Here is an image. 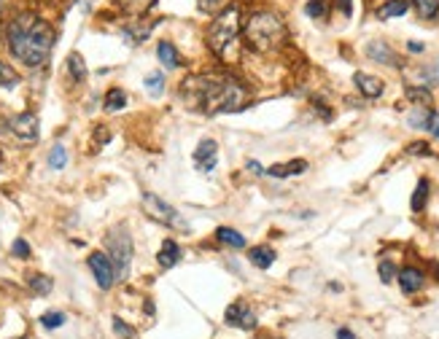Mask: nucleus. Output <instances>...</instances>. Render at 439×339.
I'll list each match as a JSON object with an SVG mask.
<instances>
[{
    "mask_svg": "<svg viewBox=\"0 0 439 339\" xmlns=\"http://www.w3.org/2000/svg\"><path fill=\"white\" fill-rule=\"evenodd\" d=\"M181 94L194 111L208 116L235 113L248 102V89L229 73H197L181 81Z\"/></svg>",
    "mask_w": 439,
    "mask_h": 339,
    "instance_id": "f257e3e1",
    "label": "nucleus"
},
{
    "mask_svg": "<svg viewBox=\"0 0 439 339\" xmlns=\"http://www.w3.org/2000/svg\"><path fill=\"white\" fill-rule=\"evenodd\" d=\"M6 43L14 60H19L28 67H41L49 60L52 46H54V30L46 19H41L38 14L25 11L19 17H14L6 28Z\"/></svg>",
    "mask_w": 439,
    "mask_h": 339,
    "instance_id": "f03ea898",
    "label": "nucleus"
},
{
    "mask_svg": "<svg viewBox=\"0 0 439 339\" xmlns=\"http://www.w3.org/2000/svg\"><path fill=\"white\" fill-rule=\"evenodd\" d=\"M243 38H246L248 49L267 54V52H275L286 43V25L272 11H256L243 22Z\"/></svg>",
    "mask_w": 439,
    "mask_h": 339,
    "instance_id": "7ed1b4c3",
    "label": "nucleus"
},
{
    "mask_svg": "<svg viewBox=\"0 0 439 339\" xmlns=\"http://www.w3.org/2000/svg\"><path fill=\"white\" fill-rule=\"evenodd\" d=\"M243 30V17H240V6H224L219 14L213 17V22H211V28H208V35H205V41H208V49L224 60L226 57V52L232 49V43L237 41V35Z\"/></svg>",
    "mask_w": 439,
    "mask_h": 339,
    "instance_id": "20e7f679",
    "label": "nucleus"
},
{
    "mask_svg": "<svg viewBox=\"0 0 439 339\" xmlns=\"http://www.w3.org/2000/svg\"><path fill=\"white\" fill-rule=\"evenodd\" d=\"M108 245V259L114 264V275L116 280H125L129 275V264H132V237L127 226H114L105 237Z\"/></svg>",
    "mask_w": 439,
    "mask_h": 339,
    "instance_id": "39448f33",
    "label": "nucleus"
},
{
    "mask_svg": "<svg viewBox=\"0 0 439 339\" xmlns=\"http://www.w3.org/2000/svg\"><path fill=\"white\" fill-rule=\"evenodd\" d=\"M143 210L154 218V221H159V223H167V226L186 229V223H184V218L178 216V210H175L173 205H167L162 197L151 194V191H146V194H143Z\"/></svg>",
    "mask_w": 439,
    "mask_h": 339,
    "instance_id": "423d86ee",
    "label": "nucleus"
},
{
    "mask_svg": "<svg viewBox=\"0 0 439 339\" xmlns=\"http://www.w3.org/2000/svg\"><path fill=\"white\" fill-rule=\"evenodd\" d=\"M6 127H8V132L19 140V143H35L38 140V116L35 113H17V116H11L8 122H6Z\"/></svg>",
    "mask_w": 439,
    "mask_h": 339,
    "instance_id": "0eeeda50",
    "label": "nucleus"
},
{
    "mask_svg": "<svg viewBox=\"0 0 439 339\" xmlns=\"http://www.w3.org/2000/svg\"><path fill=\"white\" fill-rule=\"evenodd\" d=\"M87 264H89L94 280H97V285H100L103 291H108V288L116 283V275H114V264H111L108 253H100V250H94L92 256L87 259Z\"/></svg>",
    "mask_w": 439,
    "mask_h": 339,
    "instance_id": "6e6552de",
    "label": "nucleus"
},
{
    "mask_svg": "<svg viewBox=\"0 0 439 339\" xmlns=\"http://www.w3.org/2000/svg\"><path fill=\"white\" fill-rule=\"evenodd\" d=\"M224 318H226V323L229 326H235V329H246V331H251L253 326H256V315H253V309L246 305V302H235V305H229L226 312H224Z\"/></svg>",
    "mask_w": 439,
    "mask_h": 339,
    "instance_id": "1a4fd4ad",
    "label": "nucleus"
},
{
    "mask_svg": "<svg viewBox=\"0 0 439 339\" xmlns=\"http://www.w3.org/2000/svg\"><path fill=\"white\" fill-rule=\"evenodd\" d=\"M216 162H219V146H216V140H202V143L197 146V151H194V167H197L200 173H211V170L216 167Z\"/></svg>",
    "mask_w": 439,
    "mask_h": 339,
    "instance_id": "9d476101",
    "label": "nucleus"
},
{
    "mask_svg": "<svg viewBox=\"0 0 439 339\" xmlns=\"http://www.w3.org/2000/svg\"><path fill=\"white\" fill-rule=\"evenodd\" d=\"M367 57L370 60L380 62V65H391V67H402V60H399V54L388 46V43H383V41H372V43H367Z\"/></svg>",
    "mask_w": 439,
    "mask_h": 339,
    "instance_id": "9b49d317",
    "label": "nucleus"
},
{
    "mask_svg": "<svg viewBox=\"0 0 439 339\" xmlns=\"http://www.w3.org/2000/svg\"><path fill=\"white\" fill-rule=\"evenodd\" d=\"M353 84L358 87V92L364 94V97H370V100H377L380 94L385 92V84H383L377 76H370V73H356V76H353Z\"/></svg>",
    "mask_w": 439,
    "mask_h": 339,
    "instance_id": "f8f14e48",
    "label": "nucleus"
},
{
    "mask_svg": "<svg viewBox=\"0 0 439 339\" xmlns=\"http://www.w3.org/2000/svg\"><path fill=\"white\" fill-rule=\"evenodd\" d=\"M396 280H399V288L405 294H418L423 288V283H426V275L420 270H415V267H405V270L396 272Z\"/></svg>",
    "mask_w": 439,
    "mask_h": 339,
    "instance_id": "ddd939ff",
    "label": "nucleus"
},
{
    "mask_svg": "<svg viewBox=\"0 0 439 339\" xmlns=\"http://www.w3.org/2000/svg\"><path fill=\"white\" fill-rule=\"evenodd\" d=\"M154 30V22H143V19H135V22H127L125 25V38L129 46H138V43H143L149 35Z\"/></svg>",
    "mask_w": 439,
    "mask_h": 339,
    "instance_id": "4468645a",
    "label": "nucleus"
},
{
    "mask_svg": "<svg viewBox=\"0 0 439 339\" xmlns=\"http://www.w3.org/2000/svg\"><path fill=\"white\" fill-rule=\"evenodd\" d=\"M308 170V162L305 159H291V162H286V164H272L270 170H264L267 175H272V178H288V175H302Z\"/></svg>",
    "mask_w": 439,
    "mask_h": 339,
    "instance_id": "2eb2a0df",
    "label": "nucleus"
},
{
    "mask_svg": "<svg viewBox=\"0 0 439 339\" xmlns=\"http://www.w3.org/2000/svg\"><path fill=\"white\" fill-rule=\"evenodd\" d=\"M181 245L175 243V240H164L162 243V248H159V256H157V261H159V267H164V270H170V267H175L178 261H181Z\"/></svg>",
    "mask_w": 439,
    "mask_h": 339,
    "instance_id": "dca6fc26",
    "label": "nucleus"
},
{
    "mask_svg": "<svg viewBox=\"0 0 439 339\" xmlns=\"http://www.w3.org/2000/svg\"><path fill=\"white\" fill-rule=\"evenodd\" d=\"M407 8H409L407 0H388V3H383V6L377 8V19L385 22V19H394V17H405Z\"/></svg>",
    "mask_w": 439,
    "mask_h": 339,
    "instance_id": "f3484780",
    "label": "nucleus"
},
{
    "mask_svg": "<svg viewBox=\"0 0 439 339\" xmlns=\"http://www.w3.org/2000/svg\"><path fill=\"white\" fill-rule=\"evenodd\" d=\"M248 259H251L253 267H259V270H270V267H272V261H275V250H272L270 245H256V248H251Z\"/></svg>",
    "mask_w": 439,
    "mask_h": 339,
    "instance_id": "a211bd4d",
    "label": "nucleus"
},
{
    "mask_svg": "<svg viewBox=\"0 0 439 339\" xmlns=\"http://www.w3.org/2000/svg\"><path fill=\"white\" fill-rule=\"evenodd\" d=\"M157 57L162 65H167V67H181L184 60H181V54H178V49L170 43V41H162L157 46Z\"/></svg>",
    "mask_w": 439,
    "mask_h": 339,
    "instance_id": "6ab92c4d",
    "label": "nucleus"
},
{
    "mask_svg": "<svg viewBox=\"0 0 439 339\" xmlns=\"http://www.w3.org/2000/svg\"><path fill=\"white\" fill-rule=\"evenodd\" d=\"M116 6H119L125 14L143 17V14H149V11L157 6V0H116Z\"/></svg>",
    "mask_w": 439,
    "mask_h": 339,
    "instance_id": "aec40b11",
    "label": "nucleus"
},
{
    "mask_svg": "<svg viewBox=\"0 0 439 339\" xmlns=\"http://www.w3.org/2000/svg\"><path fill=\"white\" fill-rule=\"evenodd\" d=\"M216 240H219L221 245H229V248H246V237L237 232V229H229V226H219L216 229Z\"/></svg>",
    "mask_w": 439,
    "mask_h": 339,
    "instance_id": "412c9836",
    "label": "nucleus"
},
{
    "mask_svg": "<svg viewBox=\"0 0 439 339\" xmlns=\"http://www.w3.org/2000/svg\"><path fill=\"white\" fill-rule=\"evenodd\" d=\"M405 94H407V100L418 102L420 108H431L434 105V94L429 92V87H407Z\"/></svg>",
    "mask_w": 439,
    "mask_h": 339,
    "instance_id": "4be33fe9",
    "label": "nucleus"
},
{
    "mask_svg": "<svg viewBox=\"0 0 439 339\" xmlns=\"http://www.w3.org/2000/svg\"><path fill=\"white\" fill-rule=\"evenodd\" d=\"M67 73H70L73 81H84L87 78V65H84V57L78 52L67 54Z\"/></svg>",
    "mask_w": 439,
    "mask_h": 339,
    "instance_id": "5701e85b",
    "label": "nucleus"
},
{
    "mask_svg": "<svg viewBox=\"0 0 439 339\" xmlns=\"http://www.w3.org/2000/svg\"><path fill=\"white\" fill-rule=\"evenodd\" d=\"M127 105V94L119 89V87H114V89H108L105 94V111L108 113H116V111H122Z\"/></svg>",
    "mask_w": 439,
    "mask_h": 339,
    "instance_id": "b1692460",
    "label": "nucleus"
},
{
    "mask_svg": "<svg viewBox=\"0 0 439 339\" xmlns=\"http://www.w3.org/2000/svg\"><path fill=\"white\" fill-rule=\"evenodd\" d=\"M426 199H429V181L423 178V181H418V186H415V194H412L409 208H412L415 213H420V210L426 208Z\"/></svg>",
    "mask_w": 439,
    "mask_h": 339,
    "instance_id": "393cba45",
    "label": "nucleus"
},
{
    "mask_svg": "<svg viewBox=\"0 0 439 339\" xmlns=\"http://www.w3.org/2000/svg\"><path fill=\"white\" fill-rule=\"evenodd\" d=\"M412 8L420 19H434L439 14V0H412Z\"/></svg>",
    "mask_w": 439,
    "mask_h": 339,
    "instance_id": "a878e982",
    "label": "nucleus"
},
{
    "mask_svg": "<svg viewBox=\"0 0 439 339\" xmlns=\"http://www.w3.org/2000/svg\"><path fill=\"white\" fill-rule=\"evenodd\" d=\"M19 73L11 67V65H6V62L0 60V87H6V89H14V87H19Z\"/></svg>",
    "mask_w": 439,
    "mask_h": 339,
    "instance_id": "bb28decb",
    "label": "nucleus"
},
{
    "mask_svg": "<svg viewBox=\"0 0 439 339\" xmlns=\"http://www.w3.org/2000/svg\"><path fill=\"white\" fill-rule=\"evenodd\" d=\"M28 285H30L32 294H38V296H46V294H52V288H54L52 278H46V275H32V278L28 280Z\"/></svg>",
    "mask_w": 439,
    "mask_h": 339,
    "instance_id": "cd10ccee",
    "label": "nucleus"
},
{
    "mask_svg": "<svg viewBox=\"0 0 439 339\" xmlns=\"http://www.w3.org/2000/svg\"><path fill=\"white\" fill-rule=\"evenodd\" d=\"M305 14H308L310 19H326V17H329V0H308Z\"/></svg>",
    "mask_w": 439,
    "mask_h": 339,
    "instance_id": "c85d7f7f",
    "label": "nucleus"
},
{
    "mask_svg": "<svg viewBox=\"0 0 439 339\" xmlns=\"http://www.w3.org/2000/svg\"><path fill=\"white\" fill-rule=\"evenodd\" d=\"M431 113H434L431 108H420V105H418V108L409 113L407 122L412 124L415 129H426V127H429V119H431Z\"/></svg>",
    "mask_w": 439,
    "mask_h": 339,
    "instance_id": "c756f323",
    "label": "nucleus"
},
{
    "mask_svg": "<svg viewBox=\"0 0 439 339\" xmlns=\"http://www.w3.org/2000/svg\"><path fill=\"white\" fill-rule=\"evenodd\" d=\"M65 164H67V151H65V146H54V149L49 151V167H52V170H63Z\"/></svg>",
    "mask_w": 439,
    "mask_h": 339,
    "instance_id": "7c9ffc66",
    "label": "nucleus"
},
{
    "mask_svg": "<svg viewBox=\"0 0 439 339\" xmlns=\"http://www.w3.org/2000/svg\"><path fill=\"white\" fill-rule=\"evenodd\" d=\"M41 323H43V329H60L65 323V312H57V309L43 312V315H41Z\"/></svg>",
    "mask_w": 439,
    "mask_h": 339,
    "instance_id": "2f4dec72",
    "label": "nucleus"
},
{
    "mask_svg": "<svg viewBox=\"0 0 439 339\" xmlns=\"http://www.w3.org/2000/svg\"><path fill=\"white\" fill-rule=\"evenodd\" d=\"M146 87H149V92L154 94V97H157V94H162V89H164V73H149V76H146Z\"/></svg>",
    "mask_w": 439,
    "mask_h": 339,
    "instance_id": "473e14b6",
    "label": "nucleus"
},
{
    "mask_svg": "<svg viewBox=\"0 0 439 339\" xmlns=\"http://www.w3.org/2000/svg\"><path fill=\"white\" fill-rule=\"evenodd\" d=\"M420 76H423L426 84H439V60L431 62V65H426V67L420 70Z\"/></svg>",
    "mask_w": 439,
    "mask_h": 339,
    "instance_id": "72a5a7b5",
    "label": "nucleus"
},
{
    "mask_svg": "<svg viewBox=\"0 0 439 339\" xmlns=\"http://www.w3.org/2000/svg\"><path fill=\"white\" fill-rule=\"evenodd\" d=\"M197 8L205 11V14H213V11L224 8V0H197Z\"/></svg>",
    "mask_w": 439,
    "mask_h": 339,
    "instance_id": "f704fd0d",
    "label": "nucleus"
},
{
    "mask_svg": "<svg viewBox=\"0 0 439 339\" xmlns=\"http://www.w3.org/2000/svg\"><path fill=\"white\" fill-rule=\"evenodd\" d=\"M394 278H396V267H394L391 261H380V280H383V283H391Z\"/></svg>",
    "mask_w": 439,
    "mask_h": 339,
    "instance_id": "c9c22d12",
    "label": "nucleus"
},
{
    "mask_svg": "<svg viewBox=\"0 0 439 339\" xmlns=\"http://www.w3.org/2000/svg\"><path fill=\"white\" fill-rule=\"evenodd\" d=\"M114 331H116L119 337H125V339L135 337V331H132V329L127 326V323H125V320H122V318H114Z\"/></svg>",
    "mask_w": 439,
    "mask_h": 339,
    "instance_id": "e433bc0d",
    "label": "nucleus"
},
{
    "mask_svg": "<svg viewBox=\"0 0 439 339\" xmlns=\"http://www.w3.org/2000/svg\"><path fill=\"white\" fill-rule=\"evenodd\" d=\"M407 154H412V156H429V154H431V149H429V143H409V146H407Z\"/></svg>",
    "mask_w": 439,
    "mask_h": 339,
    "instance_id": "4c0bfd02",
    "label": "nucleus"
},
{
    "mask_svg": "<svg viewBox=\"0 0 439 339\" xmlns=\"http://www.w3.org/2000/svg\"><path fill=\"white\" fill-rule=\"evenodd\" d=\"M11 253L19 256V259H28V256H30V245H28L25 240H17V243L11 245Z\"/></svg>",
    "mask_w": 439,
    "mask_h": 339,
    "instance_id": "58836bf2",
    "label": "nucleus"
},
{
    "mask_svg": "<svg viewBox=\"0 0 439 339\" xmlns=\"http://www.w3.org/2000/svg\"><path fill=\"white\" fill-rule=\"evenodd\" d=\"M426 129L431 132V138H437V140H439V113H437V111L431 113V119H429V127H426Z\"/></svg>",
    "mask_w": 439,
    "mask_h": 339,
    "instance_id": "ea45409f",
    "label": "nucleus"
},
{
    "mask_svg": "<svg viewBox=\"0 0 439 339\" xmlns=\"http://www.w3.org/2000/svg\"><path fill=\"white\" fill-rule=\"evenodd\" d=\"M337 6H340V11H343L345 17L353 14V3H350V0H337Z\"/></svg>",
    "mask_w": 439,
    "mask_h": 339,
    "instance_id": "a19ab883",
    "label": "nucleus"
},
{
    "mask_svg": "<svg viewBox=\"0 0 439 339\" xmlns=\"http://www.w3.org/2000/svg\"><path fill=\"white\" fill-rule=\"evenodd\" d=\"M246 167H248V173H253V175H264V170H261V164H259V162H248V164H246Z\"/></svg>",
    "mask_w": 439,
    "mask_h": 339,
    "instance_id": "79ce46f5",
    "label": "nucleus"
},
{
    "mask_svg": "<svg viewBox=\"0 0 439 339\" xmlns=\"http://www.w3.org/2000/svg\"><path fill=\"white\" fill-rule=\"evenodd\" d=\"M407 49L412 52V54H420V52H423V43H420V41H409Z\"/></svg>",
    "mask_w": 439,
    "mask_h": 339,
    "instance_id": "37998d69",
    "label": "nucleus"
},
{
    "mask_svg": "<svg viewBox=\"0 0 439 339\" xmlns=\"http://www.w3.org/2000/svg\"><path fill=\"white\" fill-rule=\"evenodd\" d=\"M337 339H356V337H353V331H347V329H340V331H337Z\"/></svg>",
    "mask_w": 439,
    "mask_h": 339,
    "instance_id": "c03bdc74",
    "label": "nucleus"
},
{
    "mask_svg": "<svg viewBox=\"0 0 439 339\" xmlns=\"http://www.w3.org/2000/svg\"><path fill=\"white\" fill-rule=\"evenodd\" d=\"M0 8H3V0H0Z\"/></svg>",
    "mask_w": 439,
    "mask_h": 339,
    "instance_id": "a18cd8bd",
    "label": "nucleus"
},
{
    "mask_svg": "<svg viewBox=\"0 0 439 339\" xmlns=\"http://www.w3.org/2000/svg\"><path fill=\"white\" fill-rule=\"evenodd\" d=\"M0 159H3V154H0Z\"/></svg>",
    "mask_w": 439,
    "mask_h": 339,
    "instance_id": "49530a36",
    "label": "nucleus"
}]
</instances>
